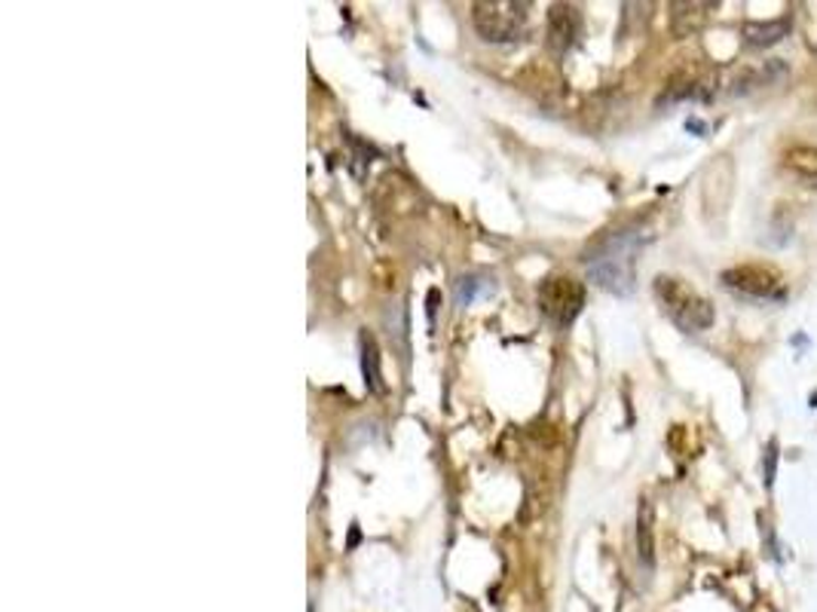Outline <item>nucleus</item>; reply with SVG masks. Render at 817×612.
<instances>
[{"instance_id": "1", "label": "nucleus", "mask_w": 817, "mask_h": 612, "mask_svg": "<svg viewBox=\"0 0 817 612\" xmlns=\"http://www.w3.org/2000/svg\"><path fill=\"white\" fill-rule=\"evenodd\" d=\"M643 248V236L637 230L610 233L603 243L585 255L588 279L610 294H631L637 282V255Z\"/></svg>"}, {"instance_id": "2", "label": "nucleus", "mask_w": 817, "mask_h": 612, "mask_svg": "<svg viewBox=\"0 0 817 612\" xmlns=\"http://www.w3.org/2000/svg\"><path fill=\"white\" fill-rule=\"evenodd\" d=\"M655 298L662 303V310L668 313L674 325L686 331V334H701L713 325V303L701 298L695 288H689L674 276H658L655 279Z\"/></svg>"}, {"instance_id": "3", "label": "nucleus", "mask_w": 817, "mask_h": 612, "mask_svg": "<svg viewBox=\"0 0 817 612\" xmlns=\"http://www.w3.org/2000/svg\"><path fill=\"white\" fill-rule=\"evenodd\" d=\"M530 3H475L472 19H475L477 34L487 43H512L518 41L524 22H527Z\"/></svg>"}, {"instance_id": "4", "label": "nucleus", "mask_w": 817, "mask_h": 612, "mask_svg": "<svg viewBox=\"0 0 817 612\" xmlns=\"http://www.w3.org/2000/svg\"><path fill=\"white\" fill-rule=\"evenodd\" d=\"M585 307V286L576 282L572 276H551L539 286V310L555 325L567 328L576 322V315Z\"/></svg>"}, {"instance_id": "5", "label": "nucleus", "mask_w": 817, "mask_h": 612, "mask_svg": "<svg viewBox=\"0 0 817 612\" xmlns=\"http://www.w3.org/2000/svg\"><path fill=\"white\" fill-rule=\"evenodd\" d=\"M722 286L741 294V298L760 300V303L763 300L772 303V300L787 298V286H784L781 272L772 270V267H763V264H744V267H735V270H725L722 272Z\"/></svg>"}, {"instance_id": "6", "label": "nucleus", "mask_w": 817, "mask_h": 612, "mask_svg": "<svg viewBox=\"0 0 817 612\" xmlns=\"http://www.w3.org/2000/svg\"><path fill=\"white\" fill-rule=\"evenodd\" d=\"M579 37V13L576 7H567V3H558L551 7V15H548V41L558 53H567L572 43Z\"/></svg>"}, {"instance_id": "7", "label": "nucleus", "mask_w": 817, "mask_h": 612, "mask_svg": "<svg viewBox=\"0 0 817 612\" xmlns=\"http://www.w3.org/2000/svg\"><path fill=\"white\" fill-rule=\"evenodd\" d=\"M791 15H784V19H775V22H748L744 25V41L750 46H772V43L784 41L787 34H791Z\"/></svg>"}, {"instance_id": "8", "label": "nucleus", "mask_w": 817, "mask_h": 612, "mask_svg": "<svg viewBox=\"0 0 817 612\" xmlns=\"http://www.w3.org/2000/svg\"><path fill=\"white\" fill-rule=\"evenodd\" d=\"M362 374H365V386L368 393L383 395V371H380V350L370 334H362Z\"/></svg>"}, {"instance_id": "9", "label": "nucleus", "mask_w": 817, "mask_h": 612, "mask_svg": "<svg viewBox=\"0 0 817 612\" xmlns=\"http://www.w3.org/2000/svg\"><path fill=\"white\" fill-rule=\"evenodd\" d=\"M637 558L646 570L655 567V536H653V505L643 500L637 515Z\"/></svg>"}, {"instance_id": "10", "label": "nucleus", "mask_w": 817, "mask_h": 612, "mask_svg": "<svg viewBox=\"0 0 817 612\" xmlns=\"http://www.w3.org/2000/svg\"><path fill=\"white\" fill-rule=\"evenodd\" d=\"M713 7H717V3H674V28H677V34L698 31V28L708 22V15Z\"/></svg>"}, {"instance_id": "11", "label": "nucleus", "mask_w": 817, "mask_h": 612, "mask_svg": "<svg viewBox=\"0 0 817 612\" xmlns=\"http://www.w3.org/2000/svg\"><path fill=\"white\" fill-rule=\"evenodd\" d=\"M784 163L791 172L796 175L808 178V181H817V148H808V144H799V148L787 150Z\"/></svg>"}, {"instance_id": "12", "label": "nucleus", "mask_w": 817, "mask_h": 612, "mask_svg": "<svg viewBox=\"0 0 817 612\" xmlns=\"http://www.w3.org/2000/svg\"><path fill=\"white\" fill-rule=\"evenodd\" d=\"M491 291V282H484V279H477V276H460L456 279V286H453V300H456V307H472L481 294H487Z\"/></svg>"}, {"instance_id": "13", "label": "nucleus", "mask_w": 817, "mask_h": 612, "mask_svg": "<svg viewBox=\"0 0 817 612\" xmlns=\"http://www.w3.org/2000/svg\"><path fill=\"white\" fill-rule=\"evenodd\" d=\"M772 475H775V444L768 448V469H765V484H772Z\"/></svg>"}, {"instance_id": "14", "label": "nucleus", "mask_w": 817, "mask_h": 612, "mask_svg": "<svg viewBox=\"0 0 817 612\" xmlns=\"http://www.w3.org/2000/svg\"><path fill=\"white\" fill-rule=\"evenodd\" d=\"M310 612H315V610H313V606H310Z\"/></svg>"}]
</instances>
